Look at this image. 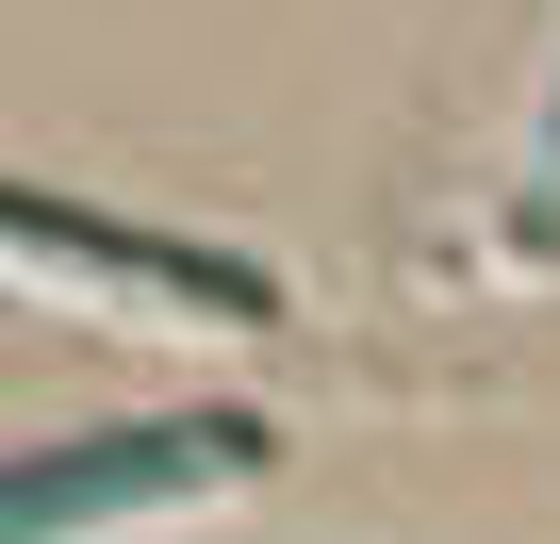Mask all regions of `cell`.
Listing matches in <instances>:
<instances>
[{
    "mask_svg": "<svg viewBox=\"0 0 560 544\" xmlns=\"http://www.w3.org/2000/svg\"><path fill=\"white\" fill-rule=\"evenodd\" d=\"M247 462V413H182V429H83V445H34V462H0V544H83L182 478H231Z\"/></svg>",
    "mask_w": 560,
    "mask_h": 544,
    "instance_id": "1",
    "label": "cell"
},
{
    "mask_svg": "<svg viewBox=\"0 0 560 544\" xmlns=\"http://www.w3.org/2000/svg\"><path fill=\"white\" fill-rule=\"evenodd\" d=\"M0 264H50V281H100V298H182V314H231V331L264 314V264L132 231V215H83V198H34V182H0Z\"/></svg>",
    "mask_w": 560,
    "mask_h": 544,
    "instance_id": "2",
    "label": "cell"
},
{
    "mask_svg": "<svg viewBox=\"0 0 560 544\" xmlns=\"http://www.w3.org/2000/svg\"><path fill=\"white\" fill-rule=\"evenodd\" d=\"M511 247H560V100H544V182H527V215H511Z\"/></svg>",
    "mask_w": 560,
    "mask_h": 544,
    "instance_id": "3",
    "label": "cell"
}]
</instances>
